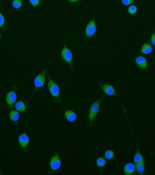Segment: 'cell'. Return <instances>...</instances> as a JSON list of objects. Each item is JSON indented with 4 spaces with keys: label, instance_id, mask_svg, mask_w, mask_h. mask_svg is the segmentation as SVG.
<instances>
[{
    "label": "cell",
    "instance_id": "6da1fadb",
    "mask_svg": "<svg viewBox=\"0 0 155 175\" xmlns=\"http://www.w3.org/2000/svg\"><path fill=\"white\" fill-rule=\"evenodd\" d=\"M48 77L49 78H48L47 87H48V89H49L50 93L56 102L61 103L60 96H59L60 89H59V86L54 82V80H53V79H50V76H49V75H48Z\"/></svg>",
    "mask_w": 155,
    "mask_h": 175
},
{
    "label": "cell",
    "instance_id": "7a4b0ae2",
    "mask_svg": "<svg viewBox=\"0 0 155 175\" xmlns=\"http://www.w3.org/2000/svg\"><path fill=\"white\" fill-rule=\"evenodd\" d=\"M103 98V97H102L100 99H98L96 102L91 105V107L89 109L88 125L90 126L92 125L93 121L96 117L97 113L99 112L100 103Z\"/></svg>",
    "mask_w": 155,
    "mask_h": 175
},
{
    "label": "cell",
    "instance_id": "3957f363",
    "mask_svg": "<svg viewBox=\"0 0 155 175\" xmlns=\"http://www.w3.org/2000/svg\"><path fill=\"white\" fill-rule=\"evenodd\" d=\"M61 57L65 63L68 64L70 67L71 71L73 72V63H72V55L70 51L68 49L66 45V43H65L64 46L61 51Z\"/></svg>",
    "mask_w": 155,
    "mask_h": 175
},
{
    "label": "cell",
    "instance_id": "277c9868",
    "mask_svg": "<svg viewBox=\"0 0 155 175\" xmlns=\"http://www.w3.org/2000/svg\"><path fill=\"white\" fill-rule=\"evenodd\" d=\"M96 12L94 14V17L86 25L85 34H86L88 40L93 36L96 31V26L95 21V16Z\"/></svg>",
    "mask_w": 155,
    "mask_h": 175
},
{
    "label": "cell",
    "instance_id": "5b68a950",
    "mask_svg": "<svg viewBox=\"0 0 155 175\" xmlns=\"http://www.w3.org/2000/svg\"><path fill=\"white\" fill-rule=\"evenodd\" d=\"M61 165V161L60 158L57 152L55 153L54 156H53L50 159V166L51 168V171L53 172L57 170L60 168Z\"/></svg>",
    "mask_w": 155,
    "mask_h": 175
},
{
    "label": "cell",
    "instance_id": "8992f818",
    "mask_svg": "<svg viewBox=\"0 0 155 175\" xmlns=\"http://www.w3.org/2000/svg\"><path fill=\"white\" fill-rule=\"evenodd\" d=\"M46 74V70H44L43 71L39 74L34 80L35 89L37 90L40 88L42 87L45 83V76Z\"/></svg>",
    "mask_w": 155,
    "mask_h": 175
},
{
    "label": "cell",
    "instance_id": "52a82bcc",
    "mask_svg": "<svg viewBox=\"0 0 155 175\" xmlns=\"http://www.w3.org/2000/svg\"><path fill=\"white\" fill-rule=\"evenodd\" d=\"M5 99L9 108H12L14 104L17 100V95L16 94L15 91L14 90L9 91L7 94Z\"/></svg>",
    "mask_w": 155,
    "mask_h": 175
},
{
    "label": "cell",
    "instance_id": "ba28073f",
    "mask_svg": "<svg viewBox=\"0 0 155 175\" xmlns=\"http://www.w3.org/2000/svg\"><path fill=\"white\" fill-rule=\"evenodd\" d=\"M18 141L20 146L23 148L25 151L26 152L30 142L28 136L25 133H23L19 137Z\"/></svg>",
    "mask_w": 155,
    "mask_h": 175
},
{
    "label": "cell",
    "instance_id": "9c48e42d",
    "mask_svg": "<svg viewBox=\"0 0 155 175\" xmlns=\"http://www.w3.org/2000/svg\"><path fill=\"white\" fill-rule=\"evenodd\" d=\"M99 86L101 87L105 94L108 95H117L114 88L112 85L107 84H99Z\"/></svg>",
    "mask_w": 155,
    "mask_h": 175
},
{
    "label": "cell",
    "instance_id": "30bf717a",
    "mask_svg": "<svg viewBox=\"0 0 155 175\" xmlns=\"http://www.w3.org/2000/svg\"><path fill=\"white\" fill-rule=\"evenodd\" d=\"M136 168L134 164L132 163H128L126 164L124 167V172L126 175H132L135 172Z\"/></svg>",
    "mask_w": 155,
    "mask_h": 175
},
{
    "label": "cell",
    "instance_id": "8fae6325",
    "mask_svg": "<svg viewBox=\"0 0 155 175\" xmlns=\"http://www.w3.org/2000/svg\"><path fill=\"white\" fill-rule=\"evenodd\" d=\"M64 114L65 118L71 122H74L77 118L76 113L71 110L65 109Z\"/></svg>",
    "mask_w": 155,
    "mask_h": 175
},
{
    "label": "cell",
    "instance_id": "7c38bea8",
    "mask_svg": "<svg viewBox=\"0 0 155 175\" xmlns=\"http://www.w3.org/2000/svg\"><path fill=\"white\" fill-rule=\"evenodd\" d=\"M136 64L138 67L142 69H146L148 66L146 59L142 57H139L136 59Z\"/></svg>",
    "mask_w": 155,
    "mask_h": 175
},
{
    "label": "cell",
    "instance_id": "4fadbf2b",
    "mask_svg": "<svg viewBox=\"0 0 155 175\" xmlns=\"http://www.w3.org/2000/svg\"><path fill=\"white\" fill-rule=\"evenodd\" d=\"M152 51V47L149 43H146L142 45L141 49V53L144 54H148Z\"/></svg>",
    "mask_w": 155,
    "mask_h": 175
},
{
    "label": "cell",
    "instance_id": "5bb4252c",
    "mask_svg": "<svg viewBox=\"0 0 155 175\" xmlns=\"http://www.w3.org/2000/svg\"><path fill=\"white\" fill-rule=\"evenodd\" d=\"M15 109L16 111L19 112L24 111L26 110V105L22 101H19L16 104Z\"/></svg>",
    "mask_w": 155,
    "mask_h": 175
},
{
    "label": "cell",
    "instance_id": "9a60e30c",
    "mask_svg": "<svg viewBox=\"0 0 155 175\" xmlns=\"http://www.w3.org/2000/svg\"><path fill=\"white\" fill-rule=\"evenodd\" d=\"M134 165L135 168H136V170L140 173V174L141 175L144 174L145 170V162H136V163H134Z\"/></svg>",
    "mask_w": 155,
    "mask_h": 175
},
{
    "label": "cell",
    "instance_id": "2e32d148",
    "mask_svg": "<svg viewBox=\"0 0 155 175\" xmlns=\"http://www.w3.org/2000/svg\"><path fill=\"white\" fill-rule=\"evenodd\" d=\"M9 118L13 122L16 123L19 119V115L18 111H11L9 114Z\"/></svg>",
    "mask_w": 155,
    "mask_h": 175
},
{
    "label": "cell",
    "instance_id": "e0dca14e",
    "mask_svg": "<svg viewBox=\"0 0 155 175\" xmlns=\"http://www.w3.org/2000/svg\"><path fill=\"white\" fill-rule=\"evenodd\" d=\"M142 162H145L144 157L140 152V151L139 150L138 148L137 147V152L135 155L134 158V163Z\"/></svg>",
    "mask_w": 155,
    "mask_h": 175
},
{
    "label": "cell",
    "instance_id": "ac0fdd59",
    "mask_svg": "<svg viewBox=\"0 0 155 175\" xmlns=\"http://www.w3.org/2000/svg\"><path fill=\"white\" fill-rule=\"evenodd\" d=\"M96 166L99 168H102L106 165V160L103 157H99L96 160Z\"/></svg>",
    "mask_w": 155,
    "mask_h": 175
},
{
    "label": "cell",
    "instance_id": "d6986e66",
    "mask_svg": "<svg viewBox=\"0 0 155 175\" xmlns=\"http://www.w3.org/2000/svg\"><path fill=\"white\" fill-rule=\"evenodd\" d=\"M105 158L108 160H111L114 157V153L112 150H108L105 152L104 154Z\"/></svg>",
    "mask_w": 155,
    "mask_h": 175
},
{
    "label": "cell",
    "instance_id": "ffe728a7",
    "mask_svg": "<svg viewBox=\"0 0 155 175\" xmlns=\"http://www.w3.org/2000/svg\"><path fill=\"white\" fill-rule=\"evenodd\" d=\"M22 0H13L12 1V5L15 8H19L22 6Z\"/></svg>",
    "mask_w": 155,
    "mask_h": 175
},
{
    "label": "cell",
    "instance_id": "44dd1931",
    "mask_svg": "<svg viewBox=\"0 0 155 175\" xmlns=\"http://www.w3.org/2000/svg\"><path fill=\"white\" fill-rule=\"evenodd\" d=\"M137 8L135 5H131L128 8V13L131 15H134L137 13Z\"/></svg>",
    "mask_w": 155,
    "mask_h": 175
},
{
    "label": "cell",
    "instance_id": "7402d4cb",
    "mask_svg": "<svg viewBox=\"0 0 155 175\" xmlns=\"http://www.w3.org/2000/svg\"><path fill=\"white\" fill-rule=\"evenodd\" d=\"M29 1L30 3H31L33 7H36L39 4L40 0H29Z\"/></svg>",
    "mask_w": 155,
    "mask_h": 175
},
{
    "label": "cell",
    "instance_id": "603a6c76",
    "mask_svg": "<svg viewBox=\"0 0 155 175\" xmlns=\"http://www.w3.org/2000/svg\"><path fill=\"white\" fill-rule=\"evenodd\" d=\"M4 24V18L2 13L0 12V28H3Z\"/></svg>",
    "mask_w": 155,
    "mask_h": 175
},
{
    "label": "cell",
    "instance_id": "cb8c5ba5",
    "mask_svg": "<svg viewBox=\"0 0 155 175\" xmlns=\"http://www.w3.org/2000/svg\"><path fill=\"white\" fill-rule=\"evenodd\" d=\"M134 0H122V3L125 5H131L133 4Z\"/></svg>",
    "mask_w": 155,
    "mask_h": 175
},
{
    "label": "cell",
    "instance_id": "d4e9b609",
    "mask_svg": "<svg viewBox=\"0 0 155 175\" xmlns=\"http://www.w3.org/2000/svg\"><path fill=\"white\" fill-rule=\"evenodd\" d=\"M151 43L152 44L155 46V33L154 32H152L151 34Z\"/></svg>",
    "mask_w": 155,
    "mask_h": 175
},
{
    "label": "cell",
    "instance_id": "484cf974",
    "mask_svg": "<svg viewBox=\"0 0 155 175\" xmlns=\"http://www.w3.org/2000/svg\"><path fill=\"white\" fill-rule=\"evenodd\" d=\"M67 1L71 3H78L81 1V0H67Z\"/></svg>",
    "mask_w": 155,
    "mask_h": 175
},
{
    "label": "cell",
    "instance_id": "4316f807",
    "mask_svg": "<svg viewBox=\"0 0 155 175\" xmlns=\"http://www.w3.org/2000/svg\"><path fill=\"white\" fill-rule=\"evenodd\" d=\"M1 33H0V39H1Z\"/></svg>",
    "mask_w": 155,
    "mask_h": 175
},
{
    "label": "cell",
    "instance_id": "83f0119b",
    "mask_svg": "<svg viewBox=\"0 0 155 175\" xmlns=\"http://www.w3.org/2000/svg\"><path fill=\"white\" fill-rule=\"evenodd\" d=\"M1 174V172H0V174Z\"/></svg>",
    "mask_w": 155,
    "mask_h": 175
}]
</instances>
